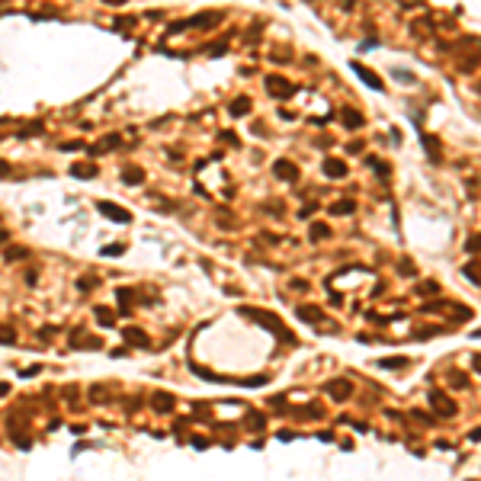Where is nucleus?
<instances>
[{
  "instance_id": "obj_11",
  "label": "nucleus",
  "mask_w": 481,
  "mask_h": 481,
  "mask_svg": "<svg viewBox=\"0 0 481 481\" xmlns=\"http://www.w3.org/2000/svg\"><path fill=\"white\" fill-rule=\"evenodd\" d=\"M106 3H125V0H106Z\"/></svg>"
},
{
  "instance_id": "obj_10",
  "label": "nucleus",
  "mask_w": 481,
  "mask_h": 481,
  "mask_svg": "<svg viewBox=\"0 0 481 481\" xmlns=\"http://www.w3.org/2000/svg\"><path fill=\"white\" fill-rule=\"evenodd\" d=\"M0 173H7V164H0Z\"/></svg>"
},
{
  "instance_id": "obj_6",
  "label": "nucleus",
  "mask_w": 481,
  "mask_h": 481,
  "mask_svg": "<svg viewBox=\"0 0 481 481\" xmlns=\"http://www.w3.org/2000/svg\"><path fill=\"white\" fill-rule=\"evenodd\" d=\"M344 122L350 125V129H356V125L363 122V119H359V113H356V109H344Z\"/></svg>"
},
{
  "instance_id": "obj_3",
  "label": "nucleus",
  "mask_w": 481,
  "mask_h": 481,
  "mask_svg": "<svg viewBox=\"0 0 481 481\" xmlns=\"http://www.w3.org/2000/svg\"><path fill=\"white\" fill-rule=\"evenodd\" d=\"M276 173H279V176H286V180H295V167H292V164H289V160H279V164H276Z\"/></svg>"
},
{
  "instance_id": "obj_8",
  "label": "nucleus",
  "mask_w": 481,
  "mask_h": 481,
  "mask_svg": "<svg viewBox=\"0 0 481 481\" xmlns=\"http://www.w3.org/2000/svg\"><path fill=\"white\" fill-rule=\"evenodd\" d=\"M247 106H250V103H247V99L241 96V99H234V103H231V113H234V115H241V113H247Z\"/></svg>"
},
{
  "instance_id": "obj_7",
  "label": "nucleus",
  "mask_w": 481,
  "mask_h": 481,
  "mask_svg": "<svg viewBox=\"0 0 481 481\" xmlns=\"http://www.w3.org/2000/svg\"><path fill=\"white\" fill-rule=\"evenodd\" d=\"M327 173H330V176H344L346 167L340 164V160H327Z\"/></svg>"
},
{
  "instance_id": "obj_5",
  "label": "nucleus",
  "mask_w": 481,
  "mask_h": 481,
  "mask_svg": "<svg viewBox=\"0 0 481 481\" xmlns=\"http://www.w3.org/2000/svg\"><path fill=\"white\" fill-rule=\"evenodd\" d=\"M356 74H359V77H363V80H366V84H369V87H379V77H375V74H369V71H366V68H363V64H356Z\"/></svg>"
},
{
  "instance_id": "obj_2",
  "label": "nucleus",
  "mask_w": 481,
  "mask_h": 481,
  "mask_svg": "<svg viewBox=\"0 0 481 481\" xmlns=\"http://www.w3.org/2000/svg\"><path fill=\"white\" fill-rule=\"evenodd\" d=\"M99 212L109 215L113 222H129V212H122L119 206H113V202H99Z\"/></svg>"
},
{
  "instance_id": "obj_9",
  "label": "nucleus",
  "mask_w": 481,
  "mask_h": 481,
  "mask_svg": "<svg viewBox=\"0 0 481 481\" xmlns=\"http://www.w3.org/2000/svg\"><path fill=\"white\" fill-rule=\"evenodd\" d=\"M0 340H7L10 344V340H13V330H0Z\"/></svg>"
},
{
  "instance_id": "obj_4",
  "label": "nucleus",
  "mask_w": 481,
  "mask_h": 481,
  "mask_svg": "<svg viewBox=\"0 0 481 481\" xmlns=\"http://www.w3.org/2000/svg\"><path fill=\"white\" fill-rule=\"evenodd\" d=\"M212 23H218V16L215 13H202V16H196V19H190L186 26H212Z\"/></svg>"
},
{
  "instance_id": "obj_1",
  "label": "nucleus",
  "mask_w": 481,
  "mask_h": 481,
  "mask_svg": "<svg viewBox=\"0 0 481 481\" xmlns=\"http://www.w3.org/2000/svg\"><path fill=\"white\" fill-rule=\"evenodd\" d=\"M267 90H273V96H292V84L283 77H267Z\"/></svg>"
}]
</instances>
